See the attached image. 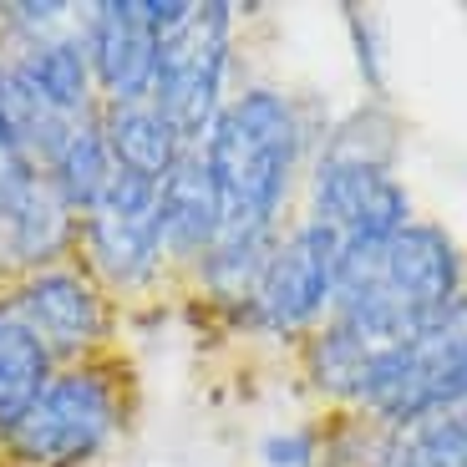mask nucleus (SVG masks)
<instances>
[{
	"mask_svg": "<svg viewBox=\"0 0 467 467\" xmlns=\"http://www.w3.org/2000/svg\"><path fill=\"white\" fill-rule=\"evenodd\" d=\"M391 158H397V122L386 107H361L356 117H346L336 132H330L320 163H350V168H386L391 173Z\"/></svg>",
	"mask_w": 467,
	"mask_h": 467,
	"instance_id": "obj_17",
	"label": "nucleus"
},
{
	"mask_svg": "<svg viewBox=\"0 0 467 467\" xmlns=\"http://www.w3.org/2000/svg\"><path fill=\"white\" fill-rule=\"evenodd\" d=\"M132 417V371L122 356L61 366L36 407L0 437V457L16 467H82L122 437Z\"/></svg>",
	"mask_w": 467,
	"mask_h": 467,
	"instance_id": "obj_3",
	"label": "nucleus"
},
{
	"mask_svg": "<svg viewBox=\"0 0 467 467\" xmlns=\"http://www.w3.org/2000/svg\"><path fill=\"white\" fill-rule=\"evenodd\" d=\"M47 178L57 183L61 199L77 209V219L107 193V183L117 178V163H112V152H107V138H102V128H97V117L82 122V128L57 148V158L47 163Z\"/></svg>",
	"mask_w": 467,
	"mask_h": 467,
	"instance_id": "obj_16",
	"label": "nucleus"
},
{
	"mask_svg": "<svg viewBox=\"0 0 467 467\" xmlns=\"http://www.w3.org/2000/svg\"><path fill=\"white\" fill-rule=\"evenodd\" d=\"M300 117L290 97L275 87H249L223 102V112L213 117L209 138H203V163L213 173L223 213L219 239L280 229L295 168H300Z\"/></svg>",
	"mask_w": 467,
	"mask_h": 467,
	"instance_id": "obj_2",
	"label": "nucleus"
},
{
	"mask_svg": "<svg viewBox=\"0 0 467 467\" xmlns=\"http://www.w3.org/2000/svg\"><path fill=\"white\" fill-rule=\"evenodd\" d=\"M265 462L269 467H305L316 462V432H285L265 442Z\"/></svg>",
	"mask_w": 467,
	"mask_h": 467,
	"instance_id": "obj_18",
	"label": "nucleus"
},
{
	"mask_svg": "<svg viewBox=\"0 0 467 467\" xmlns=\"http://www.w3.org/2000/svg\"><path fill=\"white\" fill-rule=\"evenodd\" d=\"M77 209L57 193L47 173H26L0 193V290L41 269L77 259Z\"/></svg>",
	"mask_w": 467,
	"mask_h": 467,
	"instance_id": "obj_9",
	"label": "nucleus"
},
{
	"mask_svg": "<svg viewBox=\"0 0 467 467\" xmlns=\"http://www.w3.org/2000/svg\"><path fill=\"white\" fill-rule=\"evenodd\" d=\"M87 61L102 102H142L152 97L158 71V26L148 0H97L87 16Z\"/></svg>",
	"mask_w": 467,
	"mask_h": 467,
	"instance_id": "obj_11",
	"label": "nucleus"
},
{
	"mask_svg": "<svg viewBox=\"0 0 467 467\" xmlns=\"http://www.w3.org/2000/svg\"><path fill=\"white\" fill-rule=\"evenodd\" d=\"M51 376H57L51 350L31 336V326L0 295V437L36 407V397L47 391Z\"/></svg>",
	"mask_w": 467,
	"mask_h": 467,
	"instance_id": "obj_15",
	"label": "nucleus"
},
{
	"mask_svg": "<svg viewBox=\"0 0 467 467\" xmlns=\"http://www.w3.org/2000/svg\"><path fill=\"white\" fill-rule=\"evenodd\" d=\"M376 467H467V397L386 427Z\"/></svg>",
	"mask_w": 467,
	"mask_h": 467,
	"instance_id": "obj_14",
	"label": "nucleus"
},
{
	"mask_svg": "<svg viewBox=\"0 0 467 467\" xmlns=\"http://www.w3.org/2000/svg\"><path fill=\"white\" fill-rule=\"evenodd\" d=\"M97 128L107 138V152H112L117 173L163 183L168 168L183 158V138L168 128V117L152 107V97H142V102H102Z\"/></svg>",
	"mask_w": 467,
	"mask_h": 467,
	"instance_id": "obj_13",
	"label": "nucleus"
},
{
	"mask_svg": "<svg viewBox=\"0 0 467 467\" xmlns=\"http://www.w3.org/2000/svg\"><path fill=\"white\" fill-rule=\"evenodd\" d=\"M462 295V254L437 223L411 219L381 244L350 249L340 259L330 316L305 340L310 381L330 397L356 401L376 366L437 316H447Z\"/></svg>",
	"mask_w": 467,
	"mask_h": 467,
	"instance_id": "obj_1",
	"label": "nucleus"
},
{
	"mask_svg": "<svg viewBox=\"0 0 467 467\" xmlns=\"http://www.w3.org/2000/svg\"><path fill=\"white\" fill-rule=\"evenodd\" d=\"M158 229H163V265L188 269V275L219 244L223 213H219L213 173L203 163V148H183V158L158 183Z\"/></svg>",
	"mask_w": 467,
	"mask_h": 467,
	"instance_id": "obj_12",
	"label": "nucleus"
},
{
	"mask_svg": "<svg viewBox=\"0 0 467 467\" xmlns=\"http://www.w3.org/2000/svg\"><path fill=\"white\" fill-rule=\"evenodd\" d=\"M457 397H467V295L376 366L356 407L381 427H397Z\"/></svg>",
	"mask_w": 467,
	"mask_h": 467,
	"instance_id": "obj_6",
	"label": "nucleus"
},
{
	"mask_svg": "<svg viewBox=\"0 0 467 467\" xmlns=\"http://www.w3.org/2000/svg\"><path fill=\"white\" fill-rule=\"evenodd\" d=\"M77 259L117 305L148 295L168 269L163 229H158V183L117 173L77 223Z\"/></svg>",
	"mask_w": 467,
	"mask_h": 467,
	"instance_id": "obj_5",
	"label": "nucleus"
},
{
	"mask_svg": "<svg viewBox=\"0 0 467 467\" xmlns=\"http://www.w3.org/2000/svg\"><path fill=\"white\" fill-rule=\"evenodd\" d=\"M310 219H320L340 244L361 249L381 244L397 229L411 223L407 188L386 168H350V163H316V193H310Z\"/></svg>",
	"mask_w": 467,
	"mask_h": 467,
	"instance_id": "obj_10",
	"label": "nucleus"
},
{
	"mask_svg": "<svg viewBox=\"0 0 467 467\" xmlns=\"http://www.w3.org/2000/svg\"><path fill=\"white\" fill-rule=\"evenodd\" d=\"M229 31L234 5L223 0H188L178 26L158 36V71H152V107L168 117V128L183 148H203L213 117L223 112L229 82Z\"/></svg>",
	"mask_w": 467,
	"mask_h": 467,
	"instance_id": "obj_4",
	"label": "nucleus"
},
{
	"mask_svg": "<svg viewBox=\"0 0 467 467\" xmlns=\"http://www.w3.org/2000/svg\"><path fill=\"white\" fill-rule=\"evenodd\" d=\"M11 300V310L31 326V336L51 350V361L82 366L117 356V300L92 280V269L82 259H67L57 269H41L31 280L0 290Z\"/></svg>",
	"mask_w": 467,
	"mask_h": 467,
	"instance_id": "obj_7",
	"label": "nucleus"
},
{
	"mask_svg": "<svg viewBox=\"0 0 467 467\" xmlns=\"http://www.w3.org/2000/svg\"><path fill=\"white\" fill-rule=\"evenodd\" d=\"M340 259H346V244H340L320 219L305 213L290 234H280L275 259H269L244 320L254 330H265V336H300V330H316L320 320L330 316V300H336Z\"/></svg>",
	"mask_w": 467,
	"mask_h": 467,
	"instance_id": "obj_8",
	"label": "nucleus"
}]
</instances>
